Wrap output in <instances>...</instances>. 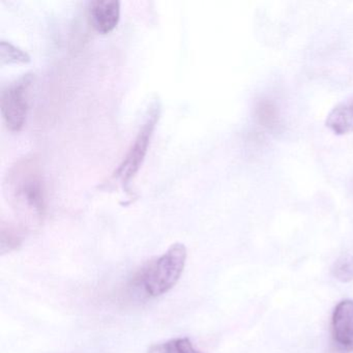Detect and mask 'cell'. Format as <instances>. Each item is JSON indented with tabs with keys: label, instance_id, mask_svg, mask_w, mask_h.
I'll use <instances>...</instances> for the list:
<instances>
[{
	"label": "cell",
	"instance_id": "cell-12",
	"mask_svg": "<svg viewBox=\"0 0 353 353\" xmlns=\"http://www.w3.org/2000/svg\"><path fill=\"white\" fill-rule=\"evenodd\" d=\"M256 117L264 127L272 129L278 123V112L276 107L268 101H262L256 107Z\"/></svg>",
	"mask_w": 353,
	"mask_h": 353
},
{
	"label": "cell",
	"instance_id": "cell-10",
	"mask_svg": "<svg viewBox=\"0 0 353 353\" xmlns=\"http://www.w3.org/2000/svg\"><path fill=\"white\" fill-rule=\"evenodd\" d=\"M22 235L19 229L13 225H6L3 223L1 226V252L3 254L9 253L18 249L21 245Z\"/></svg>",
	"mask_w": 353,
	"mask_h": 353
},
{
	"label": "cell",
	"instance_id": "cell-5",
	"mask_svg": "<svg viewBox=\"0 0 353 353\" xmlns=\"http://www.w3.org/2000/svg\"><path fill=\"white\" fill-rule=\"evenodd\" d=\"M334 344L344 351H353V301L345 299L334 307L332 317Z\"/></svg>",
	"mask_w": 353,
	"mask_h": 353
},
{
	"label": "cell",
	"instance_id": "cell-9",
	"mask_svg": "<svg viewBox=\"0 0 353 353\" xmlns=\"http://www.w3.org/2000/svg\"><path fill=\"white\" fill-rule=\"evenodd\" d=\"M0 61H1V65H11V63H28L32 59L28 52L22 50L19 47L3 40L0 43Z\"/></svg>",
	"mask_w": 353,
	"mask_h": 353
},
{
	"label": "cell",
	"instance_id": "cell-4",
	"mask_svg": "<svg viewBox=\"0 0 353 353\" xmlns=\"http://www.w3.org/2000/svg\"><path fill=\"white\" fill-rule=\"evenodd\" d=\"M32 83L34 75L26 74L19 79L10 82L1 90L0 109L3 121L10 131L20 132L26 125Z\"/></svg>",
	"mask_w": 353,
	"mask_h": 353
},
{
	"label": "cell",
	"instance_id": "cell-3",
	"mask_svg": "<svg viewBox=\"0 0 353 353\" xmlns=\"http://www.w3.org/2000/svg\"><path fill=\"white\" fill-rule=\"evenodd\" d=\"M161 117L160 103L156 102L148 109V117L142 123L133 143L130 146L127 154L119 168L113 173V179L121 181L123 187L127 188L132 179L137 174L143 164L148 154V148L152 142L154 130Z\"/></svg>",
	"mask_w": 353,
	"mask_h": 353
},
{
	"label": "cell",
	"instance_id": "cell-8",
	"mask_svg": "<svg viewBox=\"0 0 353 353\" xmlns=\"http://www.w3.org/2000/svg\"><path fill=\"white\" fill-rule=\"evenodd\" d=\"M148 353H204L194 346L189 338H174L152 345Z\"/></svg>",
	"mask_w": 353,
	"mask_h": 353
},
{
	"label": "cell",
	"instance_id": "cell-1",
	"mask_svg": "<svg viewBox=\"0 0 353 353\" xmlns=\"http://www.w3.org/2000/svg\"><path fill=\"white\" fill-rule=\"evenodd\" d=\"M8 199L20 221L28 227L40 226L46 214V185L40 161L34 156L16 162L6 176Z\"/></svg>",
	"mask_w": 353,
	"mask_h": 353
},
{
	"label": "cell",
	"instance_id": "cell-7",
	"mask_svg": "<svg viewBox=\"0 0 353 353\" xmlns=\"http://www.w3.org/2000/svg\"><path fill=\"white\" fill-rule=\"evenodd\" d=\"M326 127L338 135L353 132V99L334 107L326 119Z\"/></svg>",
	"mask_w": 353,
	"mask_h": 353
},
{
	"label": "cell",
	"instance_id": "cell-6",
	"mask_svg": "<svg viewBox=\"0 0 353 353\" xmlns=\"http://www.w3.org/2000/svg\"><path fill=\"white\" fill-rule=\"evenodd\" d=\"M90 26L101 34L112 32L121 20V3L117 0H94L88 6Z\"/></svg>",
	"mask_w": 353,
	"mask_h": 353
},
{
	"label": "cell",
	"instance_id": "cell-2",
	"mask_svg": "<svg viewBox=\"0 0 353 353\" xmlns=\"http://www.w3.org/2000/svg\"><path fill=\"white\" fill-rule=\"evenodd\" d=\"M188 251L183 243H175L160 257L146 263L133 276L134 288L148 299L166 294L179 282L185 270Z\"/></svg>",
	"mask_w": 353,
	"mask_h": 353
},
{
	"label": "cell",
	"instance_id": "cell-11",
	"mask_svg": "<svg viewBox=\"0 0 353 353\" xmlns=\"http://www.w3.org/2000/svg\"><path fill=\"white\" fill-rule=\"evenodd\" d=\"M332 274L340 282H351L353 280V256H341L332 265Z\"/></svg>",
	"mask_w": 353,
	"mask_h": 353
}]
</instances>
